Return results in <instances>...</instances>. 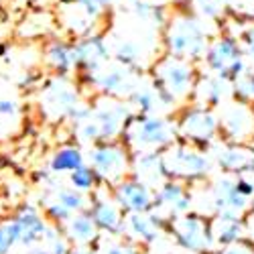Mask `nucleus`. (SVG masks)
<instances>
[{
	"instance_id": "obj_1",
	"label": "nucleus",
	"mask_w": 254,
	"mask_h": 254,
	"mask_svg": "<svg viewBox=\"0 0 254 254\" xmlns=\"http://www.w3.org/2000/svg\"><path fill=\"white\" fill-rule=\"evenodd\" d=\"M16 240H20V226H18V222L0 226V254H6Z\"/></svg>"
},
{
	"instance_id": "obj_2",
	"label": "nucleus",
	"mask_w": 254,
	"mask_h": 254,
	"mask_svg": "<svg viewBox=\"0 0 254 254\" xmlns=\"http://www.w3.org/2000/svg\"><path fill=\"white\" fill-rule=\"evenodd\" d=\"M77 165H79V155L75 151H63L53 161V167L55 169H73Z\"/></svg>"
}]
</instances>
